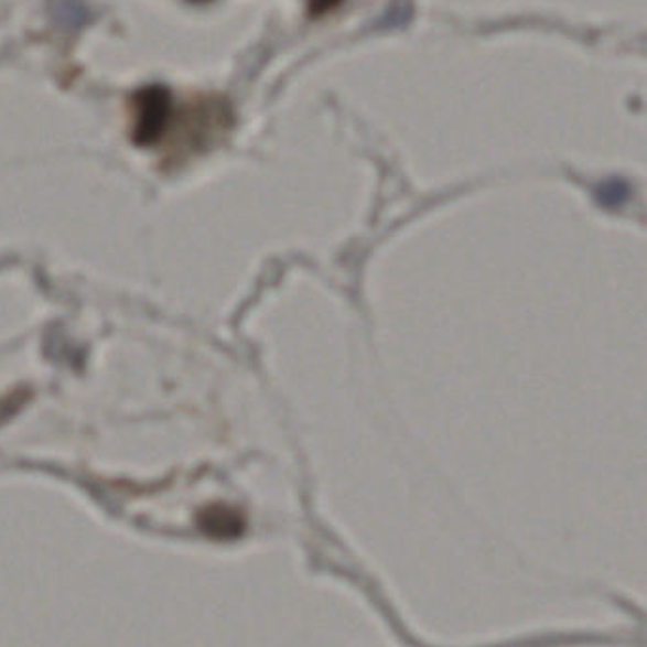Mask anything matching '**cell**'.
Here are the masks:
<instances>
[{
  "label": "cell",
  "instance_id": "6da1fadb",
  "mask_svg": "<svg viewBox=\"0 0 647 647\" xmlns=\"http://www.w3.org/2000/svg\"><path fill=\"white\" fill-rule=\"evenodd\" d=\"M234 128V110L228 99L196 94L184 103L171 97L164 122L158 133V150L170 168L200 157L225 141Z\"/></svg>",
  "mask_w": 647,
  "mask_h": 647
},
{
  "label": "cell",
  "instance_id": "7a4b0ae2",
  "mask_svg": "<svg viewBox=\"0 0 647 647\" xmlns=\"http://www.w3.org/2000/svg\"><path fill=\"white\" fill-rule=\"evenodd\" d=\"M196 525L207 538L230 541L246 530V518L233 505L212 504L198 511Z\"/></svg>",
  "mask_w": 647,
  "mask_h": 647
},
{
  "label": "cell",
  "instance_id": "3957f363",
  "mask_svg": "<svg viewBox=\"0 0 647 647\" xmlns=\"http://www.w3.org/2000/svg\"><path fill=\"white\" fill-rule=\"evenodd\" d=\"M31 399V391L23 388L10 389L4 396H0V425L14 418Z\"/></svg>",
  "mask_w": 647,
  "mask_h": 647
}]
</instances>
